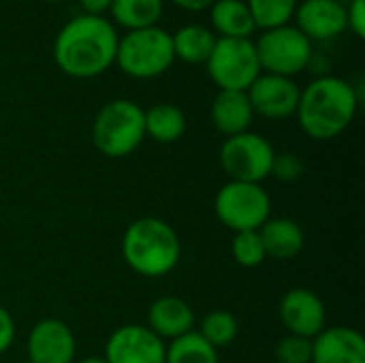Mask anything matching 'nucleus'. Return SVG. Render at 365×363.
Here are the masks:
<instances>
[{"instance_id":"32","label":"nucleus","mask_w":365,"mask_h":363,"mask_svg":"<svg viewBox=\"0 0 365 363\" xmlns=\"http://www.w3.org/2000/svg\"><path fill=\"white\" fill-rule=\"evenodd\" d=\"M173 2L188 11H201V9H207L214 4V0H173Z\"/></svg>"},{"instance_id":"25","label":"nucleus","mask_w":365,"mask_h":363,"mask_svg":"<svg viewBox=\"0 0 365 363\" xmlns=\"http://www.w3.org/2000/svg\"><path fill=\"white\" fill-rule=\"evenodd\" d=\"M257 28L269 30L289 24L295 15L297 0H246Z\"/></svg>"},{"instance_id":"6","label":"nucleus","mask_w":365,"mask_h":363,"mask_svg":"<svg viewBox=\"0 0 365 363\" xmlns=\"http://www.w3.org/2000/svg\"><path fill=\"white\" fill-rule=\"evenodd\" d=\"M214 212L218 220L235 233L259 231L272 214V199L261 184L229 180L216 193Z\"/></svg>"},{"instance_id":"12","label":"nucleus","mask_w":365,"mask_h":363,"mask_svg":"<svg viewBox=\"0 0 365 363\" xmlns=\"http://www.w3.org/2000/svg\"><path fill=\"white\" fill-rule=\"evenodd\" d=\"M165 342L143 325L118 327L105 344L107 363H165Z\"/></svg>"},{"instance_id":"30","label":"nucleus","mask_w":365,"mask_h":363,"mask_svg":"<svg viewBox=\"0 0 365 363\" xmlns=\"http://www.w3.org/2000/svg\"><path fill=\"white\" fill-rule=\"evenodd\" d=\"M13 340H15V321L9 315V310L0 306V355L13 347Z\"/></svg>"},{"instance_id":"16","label":"nucleus","mask_w":365,"mask_h":363,"mask_svg":"<svg viewBox=\"0 0 365 363\" xmlns=\"http://www.w3.org/2000/svg\"><path fill=\"white\" fill-rule=\"evenodd\" d=\"M145 327L152 329L163 342H171L180 336L195 332V312L184 300L175 295H165L152 302Z\"/></svg>"},{"instance_id":"10","label":"nucleus","mask_w":365,"mask_h":363,"mask_svg":"<svg viewBox=\"0 0 365 363\" xmlns=\"http://www.w3.org/2000/svg\"><path fill=\"white\" fill-rule=\"evenodd\" d=\"M246 94L255 116H263L267 120H284L295 116L302 88L293 77L261 73L246 90Z\"/></svg>"},{"instance_id":"5","label":"nucleus","mask_w":365,"mask_h":363,"mask_svg":"<svg viewBox=\"0 0 365 363\" xmlns=\"http://www.w3.org/2000/svg\"><path fill=\"white\" fill-rule=\"evenodd\" d=\"M173 60L171 32L158 24L139 30H126V34L118 39L115 64L130 77H158L173 64Z\"/></svg>"},{"instance_id":"24","label":"nucleus","mask_w":365,"mask_h":363,"mask_svg":"<svg viewBox=\"0 0 365 363\" xmlns=\"http://www.w3.org/2000/svg\"><path fill=\"white\" fill-rule=\"evenodd\" d=\"M237 332H240L237 319L229 310H212L203 317L197 334L218 351L231 347L237 338Z\"/></svg>"},{"instance_id":"20","label":"nucleus","mask_w":365,"mask_h":363,"mask_svg":"<svg viewBox=\"0 0 365 363\" xmlns=\"http://www.w3.org/2000/svg\"><path fill=\"white\" fill-rule=\"evenodd\" d=\"M216 34L201 24H186L171 34L173 56L188 64H205L214 45Z\"/></svg>"},{"instance_id":"1","label":"nucleus","mask_w":365,"mask_h":363,"mask_svg":"<svg viewBox=\"0 0 365 363\" xmlns=\"http://www.w3.org/2000/svg\"><path fill=\"white\" fill-rule=\"evenodd\" d=\"M118 32L103 15H77L66 21L53 41V60L71 77L90 79L115 62Z\"/></svg>"},{"instance_id":"3","label":"nucleus","mask_w":365,"mask_h":363,"mask_svg":"<svg viewBox=\"0 0 365 363\" xmlns=\"http://www.w3.org/2000/svg\"><path fill=\"white\" fill-rule=\"evenodd\" d=\"M182 255L175 229L154 216L139 218L128 225L122 237L124 263L143 278H163L171 274Z\"/></svg>"},{"instance_id":"26","label":"nucleus","mask_w":365,"mask_h":363,"mask_svg":"<svg viewBox=\"0 0 365 363\" xmlns=\"http://www.w3.org/2000/svg\"><path fill=\"white\" fill-rule=\"evenodd\" d=\"M231 255H233L235 263L246 267V270L259 267L267 259L259 231H240V233H235V237L231 242Z\"/></svg>"},{"instance_id":"2","label":"nucleus","mask_w":365,"mask_h":363,"mask_svg":"<svg viewBox=\"0 0 365 363\" xmlns=\"http://www.w3.org/2000/svg\"><path fill=\"white\" fill-rule=\"evenodd\" d=\"M357 107L359 96L353 83L336 75H323L302 90L295 116L310 139L329 141L351 126Z\"/></svg>"},{"instance_id":"14","label":"nucleus","mask_w":365,"mask_h":363,"mask_svg":"<svg viewBox=\"0 0 365 363\" xmlns=\"http://www.w3.org/2000/svg\"><path fill=\"white\" fill-rule=\"evenodd\" d=\"M295 17L297 28L310 41H327L346 30V6L340 0H304Z\"/></svg>"},{"instance_id":"4","label":"nucleus","mask_w":365,"mask_h":363,"mask_svg":"<svg viewBox=\"0 0 365 363\" xmlns=\"http://www.w3.org/2000/svg\"><path fill=\"white\" fill-rule=\"evenodd\" d=\"M143 139V109L128 98H115L105 103L92 122V143L103 156H130L141 145Z\"/></svg>"},{"instance_id":"9","label":"nucleus","mask_w":365,"mask_h":363,"mask_svg":"<svg viewBox=\"0 0 365 363\" xmlns=\"http://www.w3.org/2000/svg\"><path fill=\"white\" fill-rule=\"evenodd\" d=\"M212 81L220 90H242L246 92L252 81L263 73L255 41L250 39H231L220 36L205 62Z\"/></svg>"},{"instance_id":"11","label":"nucleus","mask_w":365,"mask_h":363,"mask_svg":"<svg viewBox=\"0 0 365 363\" xmlns=\"http://www.w3.org/2000/svg\"><path fill=\"white\" fill-rule=\"evenodd\" d=\"M280 323L289 334L314 340L327 327V312L323 300L304 287L289 289L278 304Z\"/></svg>"},{"instance_id":"28","label":"nucleus","mask_w":365,"mask_h":363,"mask_svg":"<svg viewBox=\"0 0 365 363\" xmlns=\"http://www.w3.org/2000/svg\"><path fill=\"white\" fill-rule=\"evenodd\" d=\"M302 173H304V163H302L299 156H295L291 152L276 154L272 175H276L282 182H295L297 178H302Z\"/></svg>"},{"instance_id":"19","label":"nucleus","mask_w":365,"mask_h":363,"mask_svg":"<svg viewBox=\"0 0 365 363\" xmlns=\"http://www.w3.org/2000/svg\"><path fill=\"white\" fill-rule=\"evenodd\" d=\"M210 9L212 26L220 32V36L250 39V34L257 30L246 0H214Z\"/></svg>"},{"instance_id":"17","label":"nucleus","mask_w":365,"mask_h":363,"mask_svg":"<svg viewBox=\"0 0 365 363\" xmlns=\"http://www.w3.org/2000/svg\"><path fill=\"white\" fill-rule=\"evenodd\" d=\"M210 116H212L214 126L225 137H233V135L250 131L252 120H255L250 98L242 90H220L212 101Z\"/></svg>"},{"instance_id":"7","label":"nucleus","mask_w":365,"mask_h":363,"mask_svg":"<svg viewBox=\"0 0 365 363\" xmlns=\"http://www.w3.org/2000/svg\"><path fill=\"white\" fill-rule=\"evenodd\" d=\"M261 71L282 77L302 73L312 60V41L291 24L263 30L255 41Z\"/></svg>"},{"instance_id":"8","label":"nucleus","mask_w":365,"mask_h":363,"mask_svg":"<svg viewBox=\"0 0 365 363\" xmlns=\"http://www.w3.org/2000/svg\"><path fill=\"white\" fill-rule=\"evenodd\" d=\"M276 150L259 133L246 131L233 137H227L220 145L218 160L222 171L233 182L261 184L272 175Z\"/></svg>"},{"instance_id":"18","label":"nucleus","mask_w":365,"mask_h":363,"mask_svg":"<svg viewBox=\"0 0 365 363\" xmlns=\"http://www.w3.org/2000/svg\"><path fill=\"white\" fill-rule=\"evenodd\" d=\"M265 255L278 261H289L297 257L306 244L304 229L291 218H267L259 229Z\"/></svg>"},{"instance_id":"22","label":"nucleus","mask_w":365,"mask_h":363,"mask_svg":"<svg viewBox=\"0 0 365 363\" xmlns=\"http://www.w3.org/2000/svg\"><path fill=\"white\" fill-rule=\"evenodd\" d=\"M109 11L122 28L139 30L156 26L163 15V0H113Z\"/></svg>"},{"instance_id":"27","label":"nucleus","mask_w":365,"mask_h":363,"mask_svg":"<svg viewBox=\"0 0 365 363\" xmlns=\"http://www.w3.org/2000/svg\"><path fill=\"white\" fill-rule=\"evenodd\" d=\"M278 363H312V340L302 336H284L276 344Z\"/></svg>"},{"instance_id":"23","label":"nucleus","mask_w":365,"mask_h":363,"mask_svg":"<svg viewBox=\"0 0 365 363\" xmlns=\"http://www.w3.org/2000/svg\"><path fill=\"white\" fill-rule=\"evenodd\" d=\"M165 363H218V351L197 332H190L165 347Z\"/></svg>"},{"instance_id":"31","label":"nucleus","mask_w":365,"mask_h":363,"mask_svg":"<svg viewBox=\"0 0 365 363\" xmlns=\"http://www.w3.org/2000/svg\"><path fill=\"white\" fill-rule=\"evenodd\" d=\"M79 2L86 9V13H90V15H103L105 11H109V6H111L113 0H79Z\"/></svg>"},{"instance_id":"21","label":"nucleus","mask_w":365,"mask_h":363,"mask_svg":"<svg viewBox=\"0 0 365 363\" xmlns=\"http://www.w3.org/2000/svg\"><path fill=\"white\" fill-rule=\"evenodd\" d=\"M145 137H152L158 143H175L186 133V116L178 105L158 103L143 111Z\"/></svg>"},{"instance_id":"29","label":"nucleus","mask_w":365,"mask_h":363,"mask_svg":"<svg viewBox=\"0 0 365 363\" xmlns=\"http://www.w3.org/2000/svg\"><path fill=\"white\" fill-rule=\"evenodd\" d=\"M346 28L357 36H365V0H351L346 6Z\"/></svg>"},{"instance_id":"15","label":"nucleus","mask_w":365,"mask_h":363,"mask_svg":"<svg viewBox=\"0 0 365 363\" xmlns=\"http://www.w3.org/2000/svg\"><path fill=\"white\" fill-rule=\"evenodd\" d=\"M312 363H365V338L353 327H325L312 340Z\"/></svg>"},{"instance_id":"13","label":"nucleus","mask_w":365,"mask_h":363,"mask_svg":"<svg viewBox=\"0 0 365 363\" xmlns=\"http://www.w3.org/2000/svg\"><path fill=\"white\" fill-rule=\"evenodd\" d=\"M30 363H73L77 342L71 327L60 319H43L28 334Z\"/></svg>"},{"instance_id":"34","label":"nucleus","mask_w":365,"mask_h":363,"mask_svg":"<svg viewBox=\"0 0 365 363\" xmlns=\"http://www.w3.org/2000/svg\"><path fill=\"white\" fill-rule=\"evenodd\" d=\"M47 2H62V0H47Z\"/></svg>"},{"instance_id":"33","label":"nucleus","mask_w":365,"mask_h":363,"mask_svg":"<svg viewBox=\"0 0 365 363\" xmlns=\"http://www.w3.org/2000/svg\"><path fill=\"white\" fill-rule=\"evenodd\" d=\"M77 363H107L105 362V357H86V359H81V362Z\"/></svg>"}]
</instances>
